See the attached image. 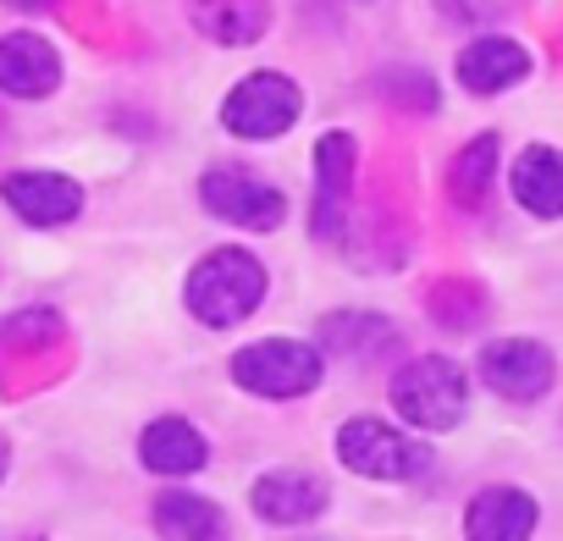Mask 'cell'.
I'll list each match as a JSON object with an SVG mask.
<instances>
[{
  "instance_id": "obj_1",
  "label": "cell",
  "mask_w": 563,
  "mask_h": 541,
  "mask_svg": "<svg viewBox=\"0 0 563 541\" xmlns=\"http://www.w3.org/2000/svg\"><path fill=\"white\" fill-rule=\"evenodd\" d=\"M260 299H265V265L243 249L210 254L188 277V310L205 327H238L260 310Z\"/></svg>"
},
{
  "instance_id": "obj_2",
  "label": "cell",
  "mask_w": 563,
  "mask_h": 541,
  "mask_svg": "<svg viewBox=\"0 0 563 541\" xmlns=\"http://www.w3.org/2000/svg\"><path fill=\"white\" fill-rule=\"evenodd\" d=\"M393 409L415 431H453L464 420V409H470L464 371L453 360H442V354H426V360L404 365L398 382H393Z\"/></svg>"
},
{
  "instance_id": "obj_3",
  "label": "cell",
  "mask_w": 563,
  "mask_h": 541,
  "mask_svg": "<svg viewBox=\"0 0 563 541\" xmlns=\"http://www.w3.org/2000/svg\"><path fill=\"white\" fill-rule=\"evenodd\" d=\"M232 382L260 393V398H305L321 382V354L310 343L294 338H271V343H249L232 360Z\"/></svg>"
},
{
  "instance_id": "obj_4",
  "label": "cell",
  "mask_w": 563,
  "mask_h": 541,
  "mask_svg": "<svg viewBox=\"0 0 563 541\" xmlns=\"http://www.w3.org/2000/svg\"><path fill=\"white\" fill-rule=\"evenodd\" d=\"M338 459L354 475H371V481H415V475H426L431 448L382 426V420H349L338 431Z\"/></svg>"
},
{
  "instance_id": "obj_5",
  "label": "cell",
  "mask_w": 563,
  "mask_h": 541,
  "mask_svg": "<svg viewBox=\"0 0 563 541\" xmlns=\"http://www.w3.org/2000/svg\"><path fill=\"white\" fill-rule=\"evenodd\" d=\"M299 106H305V95L282 78V73H254V78H243V84L227 95L221 122H227V133H238V139H282V133L299 122Z\"/></svg>"
},
{
  "instance_id": "obj_6",
  "label": "cell",
  "mask_w": 563,
  "mask_h": 541,
  "mask_svg": "<svg viewBox=\"0 0 563 541\" xmlns=\"http://www.w3.org/2000/svg\"><path fill=\"white\" fill-rule=\"evenodd\" d=\"M199 194H205V210L210 216H221L232 227H249V232H271V227H282V216H288L282 188H271V183H260V177H249L238 166L210 172L199 183Z\"/></svg>"
},
{
  "instance_id": "obj_7",
  "label": "cell",
  "mask_w": 563,
  "mask_h": 541,
  "mask_svg": "<svg viewBox=\"0 0 563 541\" xmlns=\"http://www.w3.org/2000/svg\"><path fill=\"white\" fill-rule=\"evenodd\" d=\"M481 382L508 404H536L552 387V354L530 338H503L481 349Z\"/></svg>"
},
{
  "instance_id": "obj_8",
  "label": "cell",
  "mask_w": 563,
  "mask_h": 541,
  "mask_svg": "<svg viewBox=\"0 0 563 541\" xmlns=\"http://www.w3.org/2000/svg\"><path fill=\"white\" fill-rule=\"evenodd\" d=\"M0 194H7V205L29 227H67L84 210V188L73 177H56V172H18L0 183Z\"/></svg>"
},
{
  "instance_id": "obj_9",
  "label": "cell",
  "mask_w": 563,
  "mask_h": 541,
  "mask_svg": "<svg viewBox=\"0 0 563 541\" xmlns=\"http://www.w3.org/2000/svg\"><path fill=\"white\" fill-rule=\"evenodd\" d=\"M62 84V56L40 34H7L0 40V95L40 100Z\"/></svg>"
},
{
  "instance_id": "obj_10",
  "label": "cell",
  "mask_w": 563,
  "mask_h": 541,
  "mask_svg": "<svg viewBox=\"0 0 563 541\" xmlns=\"http://www.w3.org/2000/svg\"><path fill=\"white\" fill-rule=\"evenodd\" d=\"M327 481L316 475H299V470H276L254 486V514L271 519V525H310L327 514Z\"/></svg>"
},
{
  "instance_id": "obj_11",
  "label": "cell",
  "mask_w": 563,
  "mask_h": 541,
  "mask_svg": "<svg viewBox=\"0 0 563 541\" xmlns=\"http://www.w3.org/2000/svg\"><path fill=\"white\" fill-rule=\"evenodd\" d=\"M525 73H530V56H525V45H514V40L486 34V40H475V45L459 51V84H464L470 95H503V89H514Z\"/></svg>"
},
{
  "instance_id": "obj_12",
  "label": "cell",
  "mask_w": 563,
  "mask_h": 541,
  "mask_svg": "<svg viewBox=\"0 0 563 541\" xmlns=\"http://www.w3.org/2000/svg\"><path fill=\"white\" fill-rule=\"evenodd\" d=\"M354 188V139L332 133L316 150V232L338 238L343 232V199Z\"/></svg>"
},
{
  "instance_id": "obj_13",
  "label": "cell",
  "mask_w": 563,
  "mask_h": 541,
  "mask_svg": "<svg viewBox=\"0 0 563 541\" xmlns=\"http://www.w3.org/2000/svg\"><path fill=\"white\" fill-rule=\"evenodd\" d=\"M508 188H514V199H519L530 216H547V221L563 216V150L530 144V150L514 161Z\"/></svg>"
},
{
  "instance_id": "obj_14",
  "label": "cell",
  "mask_w": 563,
  "mask_h": 541,
  "mask_svg": "<svg viewBox=\"0 0 563 541\" xmlns=\"http://www.w3.org/2000/svg\"><path fill=\"white\" fill-rule=\"evenodd\" d=\"M464 530L475 541H525L536 530V503L525 492H514V486H492V492H481L470 503Z\"/></svg>"
},
{
  "instance_id": "obj_15",
  "label": "cell",
  "mask_w": 563,
  "mask_h": 541,
  "mask_svg": "<svg viewBox=\"0 0 563 541\" xmlns=\"http://www.w3.org/2000/svg\"><path fill=\"white\" fill-rule=\"evenodd\" d=\"M139 453H144V464H150L155 475H194V470L210 459V453H205V437H199L188 420H155V426L144 431Z\"/></svg>"
},
{
  "instance_id": "obj_16",
  "label": "cell",
  "mask_w": 563,
  "mask_h": 541,
  "mask_svg": "<svg viewBox=\"0 0 563 541\" xmlns=\"http://www.w3.org/2000/svg\"><path fill=\"white\" fill-rule=\"evenodd\" d=\"M155 530L161 536H194V541H210V536H227V519L216 503L194 497V492H161L155 497Z\"/></svg>"
},
{
  "instance_id": "obj_17",
  "label": "cell",
  "mask_w": 563,
  "mask_h": 541,
  "mask_svg": "<svg viewBox=\"0 0 563 541\" xmlns=\"http://www.w3.org/2000/svg\"><path fill=\"white\" fill-rule=\"evenodd\" d=\"M492 177H497V139L486 133V139H475V144L459 150V161H453V172H448V194H453L464 210H481L486 194H492Z\"/></svg>"
},
{
  "instance_id": "obj_18",
  "label": "cell",
  "mask_w": 563,
  "mask_h": 541,
  "mask_svg": "<svg viewBox=\"0 0 563 541\" xmlns=\"http://www.w3.org/2000/svg\"><path fill=\"white\" fill-rule=\"evenodd\" d=\"M7 459H12V448H7V437H0V475H7Z\"/></svg>"
}]
</instances>
